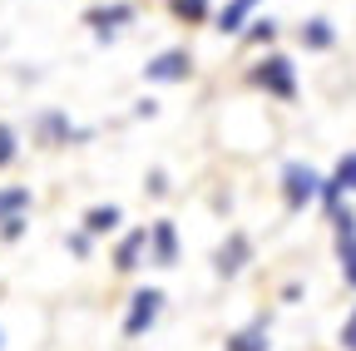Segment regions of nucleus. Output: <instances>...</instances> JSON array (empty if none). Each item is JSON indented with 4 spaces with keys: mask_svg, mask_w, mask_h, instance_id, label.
Here are the masks:
<instances>
[{
    "mask_svg": "<svg viewBox=\"0 0 356 351\" xmlns=\"http://www.w3.org/2000/svg\"><path fill=\"white\" fill-rule=\"evenodd\" d=\"M341 193H356V149L337 163V173L322 183V203H327V208H337V198H341Z\"/></svg>",
    "mask_w": 356,
    "mask_h": 351,
    "instance_id": "8",
    "label": "nucleus"
},
{
    "mask_svg": "<svg viewBox=\"0 0 356 351\" xmlns=\"http://www.w3.org/2000/svg\"><path fill=\"white\" fill-rule=\"evenodd\" d=\"M252 6H257V0H228V6H222V15H218V30H243V20L252 15Z\"/></svg>",
    "mask_w": 356,
    "mask_h": 351,
    "instance_id": "14",
    "label": "nucleus"
},
{
    "mask_svg": "<svg viewBox=\"0 0 356 351\" xmlns=\"http://www.w3.org/2000/svg\"><path fill=\"white\" fill-rule=\"evenodd\" d=\"M273 35H277V25H273V20H257L248 40H257V45H262V40H273Z\"/></svg>",
    "mask_w": 356,
    "mask_h": 351,
    "instance_id": "19",
    "label": "nucleus"
},
{
    "mask_svg": "<svg viewBox=\"0 0 356 351\" xmlns=\"http://www.w3.org/2000/svg\"><path fill=\"white\" fill-rule=\"evenodd\" d=\"M252 84H262V90H267V95H277V99H292V95H297L292 60H282V55H267V60L252 70Z\"/></svg>",
    "mask_w": 356,
    "mask_h": 351,
    "instance_id": "2",
    "label": "nucleus"
},
{
    "mask_svg": "<svg viewBox=\"0 0 356 351\" xmlns=\"http://www.w3.org/2000/svg\"><path fill=\"white\" fill-rule=\"evenodd\" d=\"M149 252H154L159 268H173V262H178V233H173L168 218H159V223L149 228Z\"/></svg>",
    "mask_w": 356,
    "mask_h": 351,
    "instance_id": "7",
    "label": "nucleus"
},
{
    "mask_svg": "<svg viewBox=\"0 0 356 351\" xmlns=\"http://www.w3.org/2000/svg\"><path fill=\"white\" fill-rule=\"evenodd\" d=\"M70 252H79V257H84V252H89V238H84V233H74V238H70Z\"/></svg>",
    "mask_w": 356,
    "mask_h": 351,
    "instance_id": "21",
    "label": "nucleus"
},
{
    "mask_svg": "<svg viewBox=\"0 0 356 351\" xmlns=\"http://www.w3.org/2000/svg\"><path fill=\"white\" fill-rule=\"evenodd\" d=\"M188 70H193L188 50H163L159 60L144 65V79H154V84H178V79H188Z\"/></svg>",
    "mask_w": 356,
    "mask_h": 351,
    "instance_id": "4",
    "label": "nucleus"
},
{
    "mask_svg": "<svg viewBox=\"0 0 356 351\" xmlns=\"http://www.w3.org/2000/svg\"><path fill=\"white\" fill-rule=\"evenodd\" d=\"M222 346H228V351H267V322H252V327L233 332Z\"/></svg>",
    "mask_w": 356,
    "mask_h": 351,
    "instance_id": "10",
    "label": "nucleus"
},
{
    "mask_svg": "<svg viewBox=\"0 0 356 351\" xmlns=\"http://www.w3.org/2000/svg\"><path fill=\"white\" fill-rule=\"evenodd\" d=\"M248 257H252V243H248L243 233H233L228 243L213 252V272H218V277H238V272L248 268Z\"/></svg>",
    "mask_w": 356,
    "mask_h": 351,
    "instance_id": "5",
    "label": "nucleus"
},
{
    "mask_svg": "<svg viewBox=\"0 0 356 351\" xmlns=\"http://www.w3.org/2000/svg\"><path fill=\"white\" fill-rule=\"evenodd\" d=\"M15 158V129L10 124H0V168H6Z\"/></svg>",
    "mask_w": 356,
    "mask_h": 351,
    "instance_id": "17",
    "label": "nucleus"
},
{
    "mask_svg": "<svg viewBox=\"0 0 356 351\" xmlns=\"http://www.w3.org/2000/svg\"><path fill=\"white\" fill-rule=\"evenodd\" d=\"M30 208V188L15 183V188H0V223H10V218H25Z\"/></svg>",
    "mask_w": 356,
    "mask_h": 351,
    "instance_id": "11",
    "label": "nucleus"
},
{
    "mask_svg": "<svg viewBox=\"0 0 356 351\" xmlns=\"http://www.w3.org/2000/svg\"><path fill=\"white\" fill-rule=\"evenodd\" d=\"M173 10L184 15V20H203L208 15V0H173Z\"/></svg>",
    "mask_w": 356,
    "mask_h": 351,
    "instance_id": "16",
    "label": "nucleus"
},
{
    "mask_svg": "<svg viewBox=\"0 0 356 351\" xmlns=\"http://www.w3.org/2000/svg\"><path fill=\"white\" fill-rule=\"evenodd\" d=\"M0 351H6V336H0Z\"/></svg>",
    "mask_w": 356,
    "mask_h": 351,
    "instance_id": "22",
    "label": "nucleus"
},
{
    "mask_svg": "<svg viewBox=\"0 0 356 351\" xmlns=\"http://www.w3.org/2000/svg\"><path fill=\"white\" fill-rule=\"evenodd\" d=\"M134 20V6H124V0H114V6H95V10H84V25H95L99 40H109L119 25Z\"/></svg>",
    "mask_w": 356,
    "mask_h": 351,
    "instance_id": "6",
    "label": "nucleus"
},
{
    "mask_svg": "<svg viewBox=\"0 0 356 351\" xmlns=\"http://www.w3.org/2000/svg\"><path fill=\"white\" fill-rule=\"evenodd\" d=\"M0 233H6V238H10V243H15V238H20V233H25V218H10V223H6V228H0Z\"/></svg>",
    "mask_w": 356,
    "mask_h": 351,
    "instance_id": "20",
    "label": "nucleus"
},
{
    "mask_svg": "<svg viewBox=\"0 0 356 351\" xmlns=\"http://www.w3.org/2000/svg\"><path fill=\"white\" fill-rule=\"evenodd\" d=\"M163 312V292L159 287H144V292H134L129 297V312H124V336H144Z\"/></svg>",
    "mask_w": 356,
    "mask_h": 351,
    "instance_id": "1",
    "label": "nucleus"
},
{
    "mask_svg": "<svg viewBox=\"0 0 356 351\" xmlns=\"http://www.w3.org/2000/svg\"><path fill=\"white\" fill-rule=\"evenodd\" d=\"M341 346H346V351H356V312L341 322Z\"/></svg>",
    "mask_w": 356,
    "mask_h": 351,
    "instance_id": "18",
    "label": "nucleus"
},
{
    "mask_svg": "<svg viewBox=\"0 0 356 351\" xmlns=\"http://www.w3.org/2000/svg\"><path fill=\"white\" fill-rule=\"evenodd\" d=\"M119 223H124V213H119L114 203H109V208H89V213H84V233H114Z\"/></svg>",
    "mask_w": 356,
    "mask_h": 351,
    "instance_id": "12",
    "label": "nucleus"
},
{
    "mask_svg": "<svg viewBox=\"0 0 356 351\" xmlns=\"http://www.w3.org/2000/svg\"><path fill=\"white\" fill-rule=\"evenodd\" d=\"M337 252H341V277H346V287H356V238H341Z\"/></svg>",
    "mask_w": 356,
    "mask_h": 351,
    "instance_id": "15",
    "label": "nucleus"
},
{
    "mask_svg": "<svg viewBox=\"0 0 356 351\" xmlns=\"http://www.w3.org/2000/svg\"><path fill=\"white\" fill-rule=\"evenodd\" d=\"M332 40H337L332 20H307V25H302V45H307V50H332Z\"/></svg>",
    "mask_w": 356,
    "mask_h": 351,
    "instance_id": "13",
    "label": "nucleus"
},
{
    "mask_svg": "<svg viewBox=\"0 0 356 351\" xmlns=\"http://www.w3.org/2000/svg\"><path fill=\"white\" fill-rule=\"evenodd\" d=\"M144 247H149V228H134L119 243V252H114V268L119 272H134V268H139V257H144Z\"/></svg>",
    "mask_w": 356,
    "mask_h": 351,
    "instance_id": "9",
    "label": "nucleus"
},
{
    "mask_svg": "<svg viewBox=\"0 0 356 351\" xmlns=\"http://www.w3.org/2000/svg\"><path fill=\"white\" fill-rule=\"evenodd\" d=\"M317 193H322V179H317V173H312L307 163H287V168H282V198H287L292 213L307 208Z\"/></svg>",
    "mask_w": 356,
    "mask_h": 351,
    "instance_id": "3",
    "label": "nucleus"
}]
</instances>
